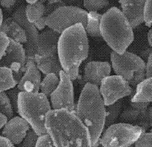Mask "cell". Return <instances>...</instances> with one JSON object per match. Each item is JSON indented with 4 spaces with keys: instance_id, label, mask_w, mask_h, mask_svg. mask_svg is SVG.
Masks as SVG:
<instances>
[{
    "instance_id": "1",
    "label": "cell",
    "mask_w": 152,
    "mask_h": 147,
    "mask_svg": "<svg viewBox=\"0 0 152 147\" xmlns=\"http://www.w3.org/2000/svg\"><path fill=\"white\" fill-rule=\"evenodd\" d=\"M45 128L56 147H94L89 130L75 111L51 110Z\"/></svg>"
},
{
    "instance_id": "2",
    "label": "cell",
    "mask_w": 152,
    "mask_h": 147,
    "mask_svg": "<svg viewBox=\"0 0 152 147\" xmlns=\"http://www.w3.org/2000/svg\"><path fill=\"white\" fill-rule=\"evenodd\" d=\"M88 54L89 42L83 24H76L61 33L58 56L63 70L72 81L79 78V67L88 58Z\"/></svg>"
},
{
    "instance_id": "3",
    "label": "cell",
    "mask_w": 152,
    "mask_h": 147,
    "mask_svg": "<svg viewBox=\"0 0 152 147\" xmlns=\"http://www.w3.org/2000/svg\"><path fill=\"white\" fill-rule=\"evenodd\" d=\"M75 112L89 130L93 146L97 147L106 121V106L99 87L90 83L83 86Z\"/></svg>"
},
{
    "instance_id": "4",
    "label": "cell",
    "mask_w": 152,
    "mask_h": 147,
    "mask_svg": "<svg viewBox=\"0 0 152 147\" xmlns=\"http://www.w3.org/2000/svg\"><path fill=\"white\" fill-rule=\"evenodd\" d=\"M100 34L113 51L122 54L134 40L133 28L128 19L117 7H112L102 14Z\"/></svg>"
},
{
    "instance_id": "5",
    "label": "cell",
    "mask_w": 152,
    "mask_h": 147,
    "mask_svg": "<svg viewBox=\"0 0 152 147\" xmlns=\"http://www.w3.org/2000/svg\"><path fill=\"white\" fill-rule=\"evenodd\" d=\"M51 110L49 98L41 92L20 91L18 114L27 121L39 136L48 134L45 128L46 116Z\"/></svg>"
},
{
    "instance_id": "6",
    "label": "cell",
    "mask_w": 152,
    "mask_h": 147,
    "mask_svg": "<svg viewBox=\"0 0 152 147\" xmlns=\"http://www.w3.org/2000/svg\"><path fill=\"white\" fill-rule=\"evenodd\" d=\"M111 61L116 75L124 78L134 89L146 78V64L142 58L136 54L126 51L120 54L113 51Z\"/></svg>"
},
{
    "instance_id": "7",
    "label": "cell",
    "mask_w": 152,
    "mask_h": 147,
    "mask_svg": "<svg viewBox=\"0 0 152 147\" xmlns=\"http://www.w3.org/2000/svg\"><path fill=\"white\" fill-rule=\"evenodd\" d=\"M146 131L137 125L115 123L106 127L100 139L102 147H129L137 142Z\"/></svg>"
},
{
    "instance_id": "8",
    "label": "cell",
    "mask_w": 152,
    "mask_h": 147,
    "mask_svg": "<svg viewBox=\"0 0 152 147\" xmlns=\"http://www.w3.org/2000/svg\"><path fill=\"white\" fill-rule=\"evenodd\" d=\"M88 12L81 7L66 5L58 8L53 13L45 17V23L48 28L59 33L77 23L86 27Z\"/></svg>"
},
{
    "instance_id": "9",
    "label": "cell",
    "mask_w": 152,
    "mask_h": 147,
    "mask_svg": "<svg viewBox=\"0 0 152 147\" xmlns=\"http://www.w3.org/2000/svg\"><path fill=\"white\" fill-rule=\"evenodd\" d=\"M105 106H110L128 96H132L135 89L121 76L109 75L102 81L99 86Z\"/></svg>"
},
{
    "instance_id": "10",
    "label": "cell",
    "mask_w": 152,
    "mask_h": 147,
    "mask_svg": "<svg viewBox=\"0 0 152 147\" xmlns=\"http://www.w3.org/2000/svg\"><path fill=\"white\" fill-rule=\"evenodd\" d=\"M60 79V84L49 97L52 110L75 111L76 105L74 101L73 81L63 70L61 71Z\"/></svg>"
},
{
    "instance_id": "11",
    "label": "cell",
    "mask_w": 152,
    "mask_h": 147,
    "mask_svg": "<svg viewBox=\"0 0 152 147\" xmlns=\"http://www.w3.org/2000/svg\"><path fill=\"white\" fill-rule=\"evenodd\" d=\"M27 61L26 51L22 44L10 39V44L4 56L0 58V66L10 69L19 83L23 75Z\"/></svg>"
},
{
    "instance_id": "12",
    "label": "cell",
    "mask_w": 152,
    "mask_h": 147,
    "mask_svg": "<svg viewBox=\"0 0 152 147\" xmlns=\"http://www.w3.org/2000/svg\"><path fill=\"white\" fill-rule=\"evenodd\" d=\"M26 7L19 6L12 14V18L23 26L26 33L28 41L24 44V48L26 51L27 60H34V57L37 52V44L39 33V30L34 24L28 21L25 13Z\"/></svg>"
},
{
    "instance_id": "13",
    "label": "cell",
    "mask_w": 152,
    "mask_h": 147,
    "mask_svg": "<svg viewBox=\"0 0 152 147\" xmlns=\"http://www.w3.org/2000/svg\"><path fill=\"white\" fill-rule=\"evenodd\" d=\"M150 104V102H131L130 107L121 113L120 120L121 122L139 126L146 131L150 127L148 120Z\"/></svg>"
},
{
    "instance_id": "14",
    "label": "cell",
    "mask_w": 152,
    "mask_h": 147,
    "mask_svg": "<svg viewBox=\"0 0 152 147\" xmlns=\"http://www.w3.org/2000/svg\"><path fill=\"white\" fill-rule=\"evenodd\" d=\"M111 65L107 61H92L87 63L84 69L82 83H90L99 87L103 79L111 72Z\"/></svg>"
},
{
    "instance_id": "15",
    "label": "cell",
    "mask_w": 152,
    "mask_h": 147,
    "mask_svg": "<svg viewBox=\"0 0 152 147\" xmlns=\"http://www.w3.org/2000/svg\"><path fill=\"white\" fill-rule=\"evenodd\" d=\"M31 129V126L26 120L20 116H15L8 120L1 129V135L8 138L14 145H19Z\"/></svg>"
},
{
    "instance_id": "16",
    "label": "cell",
    "mask_w": 152,
    "mask_h": 147,
    "mask_svg": "<svg viewBox=\"0 0 152 147\" xmlns=\"http://www.w3.org/2000/svg\"><path fill=\"white\" fill-rule=\"evenodd\" d=\"M40 72L34 60H27L24 73L17 86L20 91L39 92L42 82Z\"/></svg>"
},
{
    "instance_id": "17",
    "label": "cell",
    "mask_w": 152,
    "mask_h": 147,
    "mask_svg": "<svg viewBox=\"0 0 152 147\" xmlns=\"http://www.w3.org/2000/svg\"><path fill=\"white\" fill-rule=\"evenodd\" d=\"M146 0H119L121 11L128 19L133 28L141 25L144 20Z\"/></svg>"
},
{
    "instance_id": "18",
    "label": "cell",
    "mask_w": 152,
    "mask_h": 147,
    "mask_svg": "<svg viewBox=\"0 0 152 147\" xmlns=\"http://www.w3.org/2000/svg\"><path fill=\"white\" fill-rule=\"evenodd\" d=\"M60 33L48 28L40 33L38 39L37 52L43 56L58 54V44Z\"/></svg>"
},
{
    "instance_id": "19",
    "label": "cell",
    "mask_w": 152,
    "mask_h": 147,
    "mask_svg": "<svg viewBox=\"0 0 152 147\" xmlns=\"http://www.w3.org/2000/svg\"><path fill=\"white\" fill-rule=\"evenodd\" d=\"M0 28L1 31L5 33L10 39L22 44L27 42L28 38L24 29L12 18L4 20Z\"/></svg>"
},
{
    "instance_id": "20",
    "label": "cell",
    "mask_w": 152,
    "mask_h": 147,
    "mask_svg": "<svg viewBox=\"0 0 152 147\" xmlns=\"http://www.w3.org/2000/svg\"><path fill=\"white\" fill-rule=\"evenodd\" d=\"M34 61L40 72L44 75L54 73L60 76L61 71L63 70L58 54L50 56H43L36 54Z\"/></svg>"
},
{
    "instance_id": "21",
    "label": "cell",
    "mask_w": 152,
    "mask_h": 147,
    "mask_svg": "<svg viewBox=\"0 0 152 147\" xmlns=\"http://www.w3.org/2000/svg\"><path fill=\"white\" fill-rule=\"evenodd\" d=\"M131 102H152V77L146 78L136 86Z\"/></svg>"
},
{
    "instance_id": "22",
    "label": "cell",
    "mask_w": 152,
    "mask_h": 147,
    "mask_svg": "<svg viewBox=\"0 0 152 147\" xmlns=\"http://www.w3.org/2000/svg\"><path fill=\"white\" fill-rule=\"evenodd\" d=\"M102 14L97 12H88L87 15V23L85 30L88 35L92 37H100V22Z\"/></svg>"
},
{
    "instance_id": "23",
    "label": "cell",
    "mask_w": 152,
    "mask_h": 147,
    "mask_svg": "<svg viewBox=\"0 0 152 147\" xmlns=\"http://www.w3.org/2000/svg\"><path fill=\"white\" fill-rule=\"evenodd\" d=\"M18 85L12 70L7 67H0V92L11 90Z\"/></svg>"
},
{
    "instance_id": "24",
    "label": "cell",
    "mask_w": 152,
    "mask_h": 147,
    "mask_svg": "<svg viewBox=\"0 0 152 147\" xmlns=\"http://www.w3.org/2000/svg\"><path fill=\"white\" fill-rule=\"evenodd\" d=\"M60 76L54 73H50L45 75V77L42 80L40 91L48 97H50L60 84Z\"/></svg>"
},
{
    "instance_id": "25",
    "label": "cell",
    "mask_w": 152,
    "mask_h": 147,
    "mask_svg": "<svg viewBox=\"0 0 152 147\" xmlns=\"http://www.w3.org/2000/svg\"><path fill=\"white\" fill-rule=\"evenodd\" d=\"M26 18L29 22L33 24L41 18H44L45 14V5L40 1L33 4H28L25 10Z\"/></svg>"
},
{
    "instance_id": "26",
    "label": "cell",
    "mask_w": 152,
    "mask_h": 147,
    "mask_svg": "<svg viewBox=\"0 0 152 147\" xmlns=\"http://www.w3.org/2000/svg\"><path fill=\"white\" fill-rule=\"evenodd\" d=\"M122 108H123V100L122 99L110 106H106V121H105V128L112 124H115L121 114Z\"/></svg>"
},
{
    "instance_id": "27",
    "label": "cell",
    "mask_w": 152,
    "mask_h": 147,
    "mask_svg": "<svg viewBox=\"0 0 152 147\" xmlns=\"http://www.w3.org/2000/svg\"><path fill=\"white\" fill-rule=\"evenodd\" d=\"M14 113L15 112L6 91L0 92V113L6 115L10 120L14 116Z\"/></svg>"
},
{
    "instance_id": "28",
    "label": "cell",
    "mask_w": 152,
    "mask_h": 147,
    "mask_svg": "<svg viewBox=\"0 0 152 147\" xmlns=\"http://www.w3.org/2000/svg\"><path fill=\"white\" fill-rule=\"evenodd\" d=\"M83 6L88 11L97 12L109 5V0H83Z\"/></svg>"
},
{
    "instance_id": "29",
    "label": "cell",
    "mask_w": 152,
    "mask_h": 147,
    "mask_svg": "<svg viewBox=\"0 0 152 147\" xmlns=\"http://www.w3.org/2000/svg\"><path fill=\"white\" fill-rule=\"evenodd\" d=\"M66 5L63 0H48L45 5L44 17H47L56 10L58 8Z\"/></svg>"
},
{
    "instance_id": "30",
    "label": "cell",
    "mask_w": 152,
    "mask_h": 147,
    "mask_svg": "<svg viewBox=\"0 0 152 147\" xmlns=\"http://www.w3.org/2000/svg\"><path fill=\"white\" fill-rule=\"evenodd\" d=\"M39 136L37 133L31 129L28 132L26 137L19 145V147H35L36 143Z\"/></svg>"
},
{
    "instance_id": "31",
    "label": "cell",
    "mask_w": 152,
    "mask_h": 147,
    "mask_svg": "<svg viewBox=\"0 0 152 147\" xmlns=\"http://www.w3.org/2000/svg\"><path fill=\"white\" fill-rule=\"evenodd\" d=\"M136 147H152V131L145 132L135 143Z\"/></svg>"
},
{
    "instance_id": "32",
    "label": "cell",
    "mask_w": 152,
    "mask_h": 147,
    "mask_svg": "<svg viewBox=\"0 0 152 147\" xmlns=\"http://www.w3.org/2000/svg\"><path fill=\"white\" fill-rule=\"evenodd\" d=\"M35 147H56L48 134H43L38 137Z\"/></svg>"
},
{
    "instance_id": "33",
    "label": "cell",
    "mask_w": 152,
    "mask_h": 147,
    "mask_svg": "<svg viewBox=\"0 0 152 147\" xmlns=\"http://www.w3.org/2000/svg\"><path fill=\"white\" fill-rule=\"evenodd\" d=\"M6 93L10 100L15 112L18 113V104L20 90L18 89V88L16 86L14 88H12L11 90L7 91Z\"/></svg>"
},
{
    "instance_id": "34",
    "label": "cell",
    "mask_w": 152,
    "mask_h": 147,
    "mask_svg": "<svg viewBox=\"0 0 152 147\" xmlns=\"http://www.w3.org/2000/svg\"><path fill=\"white\" fill-rule=\"evenodd\" d=\"M144 20L146 26L150 27L152 25V0H146L145 12Z\"/></svg>"
},
{
    "instance_id": "35",
    "label": "cell",
    "mask_w": 152,
    "mask_h": 147,
    "mask_svg": "<svg viewBox=\"0 0 152 147\" xmlns=\"http://www.w3.org/2000/svg\"><path fill=\"white\" fill-rule=\"evenodd\" d=\"M0 42H1V46H0V58H1L4 56V54H5L8 48L9 47L10 44V39L5 33L3 31H0Z\"/></svg>"
},
{
    "instance_id": "36",
    "label": "cell",
    "mask_w": 152,
    "mask_h": 147,
    "mask_svg": "<svg viewBox=\"0 0 152 147\" xmlns=\"http://www.w3.org/2000/svg\"><path fill=\"white\" fill-rule=\"evenodd\" d=\"M146 78L152 77V53L148 58L146 67Z\"/></svg>"
},
{
    "instance_id": "37",
    "label": "cell",
    "mask_w": 152,
    "mask_h": 147,
    "mask_svg": "<svg viewBox=\"0 0 152 147\" xmlns=\"http://www.w3.org/2000/svg\"><path fill=\"white\" fill-rule=\"evenodd\" d=\"M0 147H16L10 140L3 136H0Z\"/></svg>"
},
{
    "instance_id": "38",
    "label": "cell",
    "mask_w": 152,
    "mask_h": 147,
    "mask_svg": "<svg viewBox=\"0 0 152 147\" xmlns=\"http://www.w3.org/2000/svg\"><path fill=\"white\" fill-rule=\"evenodd\" d=\"M44 18H45V17L41 18L39 20H37V21L35 22V23H33L34 26L37 28L38 30L41 31V30H42V29H44L45 28L46 24H45V23Z\"/></svg>"
},
{
    "instance_id": "39",
    "label": "cell",
    "mask_w": 152,
    "mask_h": 147,
    "mask_svg": "<svg viewBox=\"0 0 152 147\" xmlns=\"http://www.w3.org/2000/svg\"><path fill=\"white\" fill-rule=\"evenodd\" d=\"M17 0H0L1 7L4 8H10L15 3Z\"/></svg>"
},
{
    "instance_id": "40",
    "label": "cell",
    "mask_w": 152,
    "mask_h": 147,
    "mask_svg": "<svg viewBox=\"0 0 152 147\" xmlns=\"http://www.w3.org/2000/svg\"><path fill=\"white\" fill-rule=\"evenodd\" d=\"M8 120L9 118L6 115H3V113H0V129L1 130L7 125Z\"/></svg>"
},
{
    "instance_id": "41",
    "label": "cell",
    "mask_w": 152,
    "mask_h": 147,
    "mask_svg": "<svg viewBox=\"0 0 152 147\" xmlns=\"http://www.w3.org/2000/svg\"><path fill=\"white\" fill-rule=\"evenodd\" d=\"M63 1L68 6H74L76 4H81L82 3V0H63Z\"/></svg>"
},
{
    "instance_id": "42",
    "label": "cell",
    "mask_w": 152,
    "mask_h": 147,
    "mask_svg": "<svg viewBox=\"0 0 152 147\" xmlns=\"http://www.w3.org/2000/svg\"><path fill=\"white\" fill-rule=\"evenodd\" d=\"M148 120L150 126L152 128V107H150L148 108ZM151 131H152V129Z\"/></svg>"
},
{
    "instance_id": "43",
    "label": "cell",
    "mask_w": 152,
    "mask_h": 147,
    "mask_svg": "<svg viewBox=\"0 0 152 147\" xmlns=\"http://www.w3.org/2000/svg\"><path fill=\"white\" fill-rule=\"evenodd\" d=\"M147 38H148V41L150 45L152 48V28H151L150 29V31H148V33Z\"/></svg>"
},
{
    "instance_id": "44",
    "label": "cell",
    "mask_w": 152,
    "mask_h": 147,
    "mask_svg": "<svg viewBox=\"0 0 152 147\" xmlns=\"http://www.w3.org/2000/svg\"><path fill=\"white\" fill-rule=\"evenodd\" d=\"M1 11H0V14H1V15H0V18H1V19H0V26L3 24V12H2V10L1 9L0 10Z\"/></svg>"
},
{
    "instance_id": "45",
    "label": "cell",
    "mask_w": 152,
    "mask_h": 147,
    "mask_svg": "<svg viewBox=\"0 0 152 147\" xmlns=\"http://www.w3.org/2000/svg\"><path fill=\"white\" fill-rule=\"evenodd\" d=\"M26 1L28 4H33L40 1V0H26Z\"/></svg>"
},
{
    "instance_id": "46",
    "label": "cell",
    "mask_w": 152,
    "mask_h": 147,
    "mask_svg": "<svg viewBox=\"0 0 152 147\" xmlns=\"http://www.w3.org/2000/svg\"><path fill=\"white\" fill-rule=\"evenodd\" d=\"M40 1L42 2V3H45L46 1H48V0H40Z\"/></svg>"
},
{
    "instance_id": "47",
    "label": "cell",
    "mask_w": 152,
    "mask_h": 147,
    "mask_svg": "<svg viewBox=\"0 0 152 147\" xmlns=\"http://www.w3.org/2000/svg\"><path fill=\"white\" fill-rule=\"evenodd\" d=\"M129 147H136V146H135V145H133L130 146H129Z\"/></svg>"
},
{
    "instance_id": "48",
    "label": "cell",
    "mask_w": 152,
    "mask_h": 147,
    "mask_svg": "<svg viewBox=\"0 0 152 147\" xmlns=\"http://www.w3.org/2000/svg\"><path fill=\"white\" fill-rule=\"evenodd\" d=\"M97 147H102V146H101L100 145H99L98 146H97Z\"/></svg>"
}]
</instances>
